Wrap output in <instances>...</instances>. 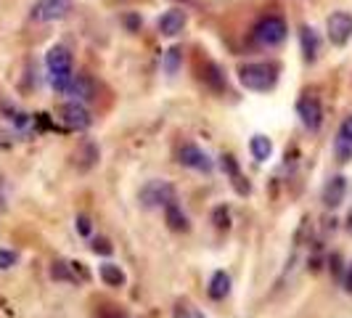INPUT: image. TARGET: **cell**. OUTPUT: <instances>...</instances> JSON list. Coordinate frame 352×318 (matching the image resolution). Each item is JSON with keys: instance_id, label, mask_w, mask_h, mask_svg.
<instances>
[{"instance_id": "4316f807", "label": "cell", "mask_w": 352, "mask_h": 318, "mask_svg": "<svg viewBox=\"0 0 352 318\" xmlns=\"http://www.w3.org/2000/svg\"><path fill=\"white\" fill-rule=\"evenodd\" d=\"M344 289H347V292L352 295V265L347 268V279H344Z\"/></svg>"}, {"instance_id": "5bb4252c", "label": "cell", "mask_w": 352, "mask_h": 318, "mask_svg": "<svg viewBox=\"0 0 352 318\" xmlns=\"http://www.w3.org/2000/svg\"><path fill=\"white\" fill-rule=\"evenodd\" d=\"M230 292V276L226 271H214L210 279V297L212 300H226Z\"/></svg>"}, {"instance_id": "30bf717a", "label": "cell", "mask_w": 352, "mask_h": 318, "mask_svg": "<svg viewBox=\"0 0 352 318\" xmlns=\"http://www.w3.org/2000/svg\"><path fill=\"white\" fill-rule=\"evenodd\" d=\"M186 21H188V17H186V11L183 8H173V11H167L164 17L159 19V32L164 37H175L183 32V27H186Z\"/></svg>"}, {"instance_id": "603a6c76", "label": "cell", "mask_w": 352, "mask_h": 318, "mask_svg": "<svg viewBox=\"0 0 352 318\" xmlns=\"http://www.w3.org/2000/svg\"><path fill=\"white\" fill-rule=\"evenodd\" d=\"M93 252H96V255H98V252H101V255H111V244H109L106 239H96V242H93Z\"/></svg>"}, {"instance_id": "ffe728a7", "label": "cell", "mask_w": 352, "mask_h": 318, "mask_svg": "<svg viewBox=\"0 0 352 318\" xmlns=\"http://www.w3.org/2000/svg\"><path fill=\"white\" fill-rule=\"evenodd\" d=\"M180 59H183L180 48H170V51L164 53V72H167V74H175V72L180 70Z\"/></svg>"}, {"instance_id": "277c9868", "label": "cell", "mask_w": 352, "mask_h": 318, "mask_svg": "<svg viewBox=\"0 0 352 318\" xmlns=\"http://www.w3.org/2000/svg\"><path fill=\"white\" fill-rule=\"evenodd\" d=\"M143 207H167L170 202H175V189L167 180H148L141 189Z\"/></svg>"}, {"instance_id": "44dd1931", "label": "cell", "mask_w": 352, "mask_h": 318, "mask_svg": "<svg viewBox=\"0 0 352 318\" xmlns=\"http://www.w3.org/2000/svg\"><path fill=\"white\" fill-rule=\"evenodd\" d=\"M19 260V255L14 249H3L0 247V271H8V268H14Z\"/></svg>"}, {"instance_id": "ba28073f", "label": "cell", "mask_w": 352, "mask_h": 318, "mask_svg": "<svg viewBox=\"0 0 352 318\" xmlns=\"http://www.w3.org/2000/svg\"><path fill=\"white\" fill-rule=\"evenodd\" d=\"M61 120H64V125L72 127V130H85V127L93 125L90 112L80 104V101H69V104L61 106Z\"/></svg>"}, {"instance_id": "ac0fdd59", "label": "cell", "mask_w": 352, "mask_h": 318, "mask_svg": "<svg viewBox=\"0 0 352 318\" xmlns=\"http://www.w3.org/2000/svg\"><path fill=\"white\" fill-rule=\"evenodd\" d=\"M249 151H252V157L257 159V162H267L270 154H273V143H270V138H265V136H254L249 141Z\"/></svg>"}, {"instance_id": "9c48e42d", "label": "cell", "mask_w": 352, "mask_h": 318, "mask_svg": "<svg viewBox=\"0 0 352 318\" xmlns=\"http://www.w3.org/2000/svg\"><path fill=\"white\" fill-rule=\"evenodd\" d=\"M297 114H300L302 125H305L307 130H318L320 123H323V109H320V101L313 98V96L300 98V104H297Z\"/></svg>"}, {"instance_id": "8fae6325", "label": "cell", "mask_w": 352, "mask_h": 318, "mask_svg": "<svg viewBox=\"0 0 352 318\" xmlns=\"http://www.w3.org/2000/svg\"><path fill=\"white\" fill-rule=\"evenodd\" d=\"M344 194H347V180L342 176L329 178L326 186H323V204L326 207H339L344 202Z\"/></svg>"}, {"instance_id": "484cf974", "label": "cell", "mask_w": 352, "mask_h": 318, "mask_svg": "<svg viewBox=\"0 0 352 318\" xmlns=\"http://www.w3.org/2000/svg\"><path fill=\"white\" fill-rule=\"evenodd\" d=\"M173 318H191V313H188V308H186V305H175Z\"/></svg>"}, {"instance_id": "f1b7e54d", "label": "cell", "mask_w": 352, "mask_h": 318, "mask_svg": "<svg viewBox=\"0 0 352 318\" xmlns=\"http://www.w3.org/2000/svg\"><path fill=\"white\" fill-rule=\"evenodd\" d=\"M196 318H204V316H196Z\"/></svg>"}, {"instance_id": "4fadbf2b", "label": "cell", "mask_w": 352, "mask_h": 318, "mask_svg": "<svg viewBox=\"0 0 352 318\" xmlns=\"http://www.w3.org/2000/svg\"><path fill=\"white\" fill-rule=\"evenodd\" d=\"M220 167H223V173H228L230 183H233V189H236L239 194H249V191H252V186H249L247 180H244L241 170H239V165H236V159L226 154V157L220 159Z\"/></svg>"}, {"instance_id": "8992f818", "label": "cell", "mask_w": 352, "mask_h": 318, "mask_svg": "<svg viewBox=\"0 0 352 318\" xmlns=\"http://www.w3.org/2000/svg\"><path fill=\"white\" fill-rule=\"evenodd\" d=\"M72 11V0H37L30 17L35 21H58Z\"/></svg>"}, {"instance_id": "cb8c5ba5", "label": "cell", "mask_w": 352, "mask_h": 318, "mask_svg": "<svg viewBox=\"0 0 352 318\" xmlns=\"http://www.w3.org/2000/svg\"><path fill=\"white\" fill-rule=\"evenodd\" d=\"M53 279H72L69 273H67V265L64 263H53Z\"/></svg>"}, {"instance_id": "7c38bea8", "label": "cell", "mask_w": 352, "mask_h": 318, "mask_svg": "<svg viewBox=\"0 0 352 318\" xmlns=\"http://www.w3.org/2000/svg\"><path fill=\"white\" fill-rule=\"evenodd\" d=\"M69 96H74V101H93L96 98V83L88 74H74L67 88Z\"/></svg>"}, {"instance_id": "5b68a950", "label": "cell", "mask_w": 352, "mask_h": 318, "mask_svg": "<svg viewBox=\"0 0 352 318\" xmlns=\"http://www.w3.org/2000/svg\"><path fill=\"white\" fill-rule=\"evenodd\" d=\"M326 30H329V40L334 43V45H347L352 37V14L347 11H334L329 21H326Z\"/></svg>"}, {"instance_id": "6da1fadb", "label": "cell", "mask_w": 352, "mask_h": 318, "mask_svg": "<svg viewBox=\"0 0 352 318\" xmlns=\"http://www.w3.org/2000/svg\"><path fill=\"white\" fill-rule=\"evenodd\" d=\"M278 72H281L278 64H273V61H254V64H247V67L239 70V80H241L244 88L263 93V90L276 88Z\"/></svg>"}, {"instance_id": "e0dca14e", "label": "cell", "mask_w": 352, "mask_h": 318, "mask_svg": "<svg viewBox=\"0 0 352 318\" xmlns=\"http://www.w3.org/2000/svg\"><path fill=\"white\" fill-rule=\"evenodd\" d=\"M164 220H167V226L173 231H188V218L177 207V202H170V204L164 207Z\"/></svg>"}, {"instance_id": "2e32d148", "label": "cell", "mask_w": 352, "mask_h": 318, "mask_svg": "<svg viewBox=\"0 0 352 318\" xmlns=\"http://www.w3.org/2000/svg\"><path fill=\"white\" fill-rule=\"evenodd\" d=\"M336 151H339L342 157H350V154H352V114H350V117H344V123L339 125Z\"/></svg>"}, {"instance_id": "52a82bcc", "label": "cell", "mask_w": 352, "mask_h": 318, "mask_svg": "<svg viewBox=\"0 0 352 318\" xmlns=\"http://www.w3.org/2000/svg\"><path fill=\"white\" fill-rule=\"evenodd\" d=\"M177 159H180V165L183 167H191V170H196V173H212V159L199 149V146H194V143H186L183 149H180V154H177Z\"/></svg>"}, {"instance_id": "3957f363", "label": "cell", "mask_w": 352, "mask_h": 318, "mask_svg": "<svg viewBox=\"0 0 352 318\" xmlns=\"http://www.w3.org/2000/svg\"><path fill=\"white\" fill-rule=\"evenodd\" d=\"M286 21L281 17H265L257 21V27H254V43L257 45H263V48H273V45H281L283 40H286Z\"/></svg>"}, {"instance_id": "7402d4cb", "label": "cell", "mask_w": 352, "mask_h": 318, "mask_svg": "<svg viewBox=\"0 0 352 318\" xmlns=\"http://www.w3.org/2000/svg\"><path fill=\"white\" fill-rule=\"evenodd\" d=\"M214 226H217L220 231H226L230 226V218H228V210H226V207H217V210H214Z\"/></svg>"}, {"instance_id": "d4e9b609", "label": "cell", "mask_w": 352, "mask_h": 318, "mask_svg": "<svg viewBox=\"0 0 352 318\" xmlns=\"http://www.w3.org/2000/svg\"><path fill=\"white\" fill-rule=\"evenodd\" d=\"M77 231H80L82 236H88L90 233V220L85 218V215H80V218H77Z\"/></svg>"}, {"instance_id": "9a60e30c", "label": "cell", "mask_w": 352, "mask_h": 318, "mask_svg": "<svg viewBox=\"0 0 352 318\" xmlns=\"http://www.w3.org/2000/svg\"><path fill=\"white\" fill-rule=\"evenodd\" d=\"M300 40H302V53H305V59H307V61H316L318 51H320V40H318L316 30H313V27H302Z\"/></svg>"}, {"instance_id": "d6986e66", "label": "cell", "mask_w": 352, "mask_h": 318, "mask_svg": "<svg viewBox=\"0 0 352 318\" xmlns=\"http://www.w3.org/2000/svg\"><path fill=\"white\" fill-rule=\"evenodd\" d=\"M98 273H101L104 284H109V286H122L124 284V273H122V268H120V265L104 263L101 268H98Z\"/></svg>"}, {"instance_id": "83f0119b", "label": "cell", "mask_w": 352, "mask_h": 318, "mask_svg": "<svg viewBox=\"0 0 352 318\" xmlns=\"http://www.w3.org/2000/svg\"><path fill=\"white\" fill-rule=\"evenodd\" d=\"M347 229H350V233H352V212H350V218H347Z\"/></svg>"}, {"instance_id": "7a4b0ae2", "label": "cell", "mask_w": 352, "mask_h": 318, "mask_svg": "<svg viewBox=\"0 0 352 318\" xmlns=\"http://www.w3.org/2000/svg\"><path fill=\"white\" fill-rule=\"evenodd\" d=\"M45 67H48V80H51L53 90L67 93L72 77H74V72H72V53L64 45H53L48 56H45Z\"/></svg>"}]
</instances>
